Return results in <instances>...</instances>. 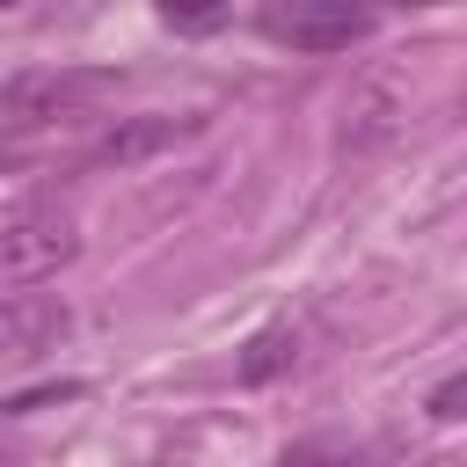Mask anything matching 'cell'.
<instances>
[{"mask_svg": "<svg viewBox=\"0 0 467 467\" xmlns=\"http://www.w3.org/2000/svg\"><path fill=\"white\" fill-rule=\"evenodd\" d=\"M73 248H80V234H73V212L58 197H15L7 204V219H0V277H7V292L51 277L58 263H73Z\"/></svg>", "mask_w": 467, "mask_h": 467, "instance_id": "obj_1", "label": "cell"}, {"mask_svg": "<svg viewBox=\"0 0 467 467\" xmlns=\"http://www.w3.org/2000/svg\"><path fill=\"white\" fill-rule=\"evenodd\" d=\"M270 36L299 51H350L372 36V0H270Z\"/></svg>", "mask_w": 467, "mask_h": 467, "instance_id": "obj_2", "label": "cell"}, {"mask_svg": "<svg viewBox=\"0 0 467 467\" xmlns=\"http://www.w3.org/2000/svg\"><path fill=\"white\" fill-rule=\"evenodd\" d=\"M95 88H102L95 73H36V66H22V73H7V88H0V124L22 139V131H36V124L80 109Z\"/></svg>", "mask_w": 467, "mask_h": 467, "instance_id": "obj_3", "label": "cell"}, {"mask_svg": "<svg viewBox=\"0 0 467 467\" xmlns=\"http://www.w3.org/2000/svg\"><path fill=\"white\" fill-rule=\"evenodd\" d=\"M197 131V117H117L95 146H88V168H139V161H153L161 146H175V139H190Z\"/></svg>", "mask_w": 467, "mask_h": 467, "instance_id": "obj_4", "label": "cell"}, {"mask_svg": "<svg viewBox=\"0 0 467 467\" xmlns=\"http://www.w3.org/2000/svg\"><path fill=\"white\" fill-rule=\"evenodd\" d=\"M58 336H66L58 292H36V285L7 292V365H36L44 350H58Z\"/></svg>", "mask_w": 467, "mask_h": 467, "instance_id": "obj_5", "label": "cell"}, {"mask_svg": "<svg viewBox=\"0 0 467 467\" xmlns=\"http://www.w3.org/2000/svg\"><path fill=\"white\" fill-rule=\"evenodd\" d=\"M394 124H401V95H394L387 80H372V88L343 109V146H379Z\"/></svg>", "mask_w": 467, "mask_h": 467, "instance_id": "obj_6", "label": "cell"}, {"mask_svg": "<svg viewBox=\"0 0 467 467\" xmlns=\"http://www.w3.org/2000/svg\"><path fill=\"white\" fill-rule=\"evenodd\" d=\"M292 358H299V336H292V321H277V328H263V336L248 343V358H241L234 372H241V387H263V379H277Z\"/></svg>", "mask_w": 467, "mask_h": 467, "instance_id": "obj_7", "label": "cell"}, {"mask_svg": "<svg viewBox=\"0 0 467 467\" xmlns=\"http://www.w3.org/2000/svg\"><path fill=\"white\" fill-rule=\"evenodd\" d=\"M161 15H168L175 29H190V36H204V29L226 22V0H161Z\"/></svg>", "mask_w": 467, "mask_h": 467, "instance_id": "obj_8", "label": "cell"}, {"mask_svg": "<svg viewBox=\"0 0 467 467\" xmlns=\"http://www.w3.org/2000/svg\"><path fill=\"white\" fill-rule=\"evenodd\" d=\"M277 467H365V452H343V445H321V438H306V445H292Z\"/></svg>", "mask_w": 467, "mask_h": 467, "instance_id": "obj_9", "label": "cell"}, {"mask_svg": "<svg viewBox=\"0 0 467 467\" xmlns=\"http://www.w3.org/2000/svg\"><path fill=\"white\" fill-rule=\"evenodd\" d=\"M431 416H445V423H452V416H467V379H445V387L431 394Z\"/></svg>", "mask_w": 467, "mask_h": 467, "instance_id": "obj_10", "label": "cell"}]
</instances>
